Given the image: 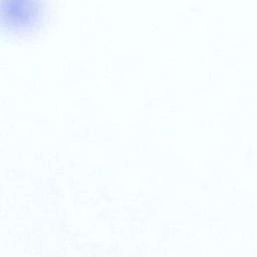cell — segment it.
I'll return each instance as SVG.
<instances>
[{
	"label": "cell",
	"instance_id": "obj_1",
	"mask_svg": "<svg viewBox=\"0 0 257 257\" xmlns=\"http://www.w3.org/2000/svg\"><path fill=\"white\" fill-rule=\"evenodd\" d=\"M39 0H4L1 3L2 25L9 31L26 32L35 27L44 14Z\"/></svg>",
	"mask_w": 257,
	"mask_h": 257
}]
</instances>
